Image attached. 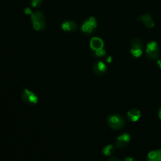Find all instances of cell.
<instances>
[{
	"instance_id": "cell-1",
	"label": "cell",
	"mask_w": 161,
	"mask_h": 161,
	"mask_svg": "<svg viewBox=\"0 0 161 161\" xmlns=\"http://www.w3.org/2000/svg\"><path fill=\"white\" fill-rule=\"evenodd\" d=\"M107 124L113 130H119L126 125V119L124 116L117 113H111L107 117Z\"/></svg>"
},
{
	"instance_id": "cell-2",
	"label": "cell",
	"mask_w": 161,
	"mask_h": 161,
	"mask_svg": "<svg viewBox=\"0 0 161 161\" xmlns=\"http://www.w3.org/2000/svg\"><path fill=\"white\" fill-rule=\"evenodd\" d=\"M33 28L37 31L43 30L46 26V19L40 11L32 12L30 14Z\"/></svg>"
},
{
	"instance_id": "cell-3",
	"label": "cell",
	"mask_w": 161,
	"mask_h": 161,
	"mask_svg": "<svg viewBox=\"0 0 161 161\" xmlns=\"http://www.w3.org/2000/svg\"><path fill=\"white\" fill-rule=\"evenodd\" d=\"M97 26V22L94 17H90L84 21L81 26L80 31L82 34L86 36L92 35Z\"/></svg>"
},
{
	"instance_id": "cell-4",
	"label": "cell",
	"mask_w": 161,
	"mask_h": 161,
	"mask_svg": "<svg viewBox=\"0 0 161 161\" xmlns=\"http://www.w3.org/2000/svg\"><path fill=\"white\" fill-rule=\"evenodd\" d=\"M144 44L143 41L138 38H133L130 42V53L136 58L140 57L143 53Z\"/></svg>"
},
{
	"instance_id": "cell-5",
	"label": "cell",
	"mask_w": 161,
	"mask_h": 161,
	"mask_svg": "<svg viewBox=\"0 0 161 161\" xmlns=\"http://www.w3.org/2000/svg\"><path fill=\"white\" fill-rule=\"evenodd\" d=\"M160 53L159 47L157 42L154 41L149 42L146 46L145 54L149 60H155L158 58Z\"/></svg>"
},
{
	"instance_id": "cell-6",
	"label": "cell",
	"mask_w": 161,
	"mask_h": 161,
	"mask_svg": "<svg viewBox=\"0 0 161 161\" xmlns=\"http://www.w3.org/2000/svg\"><path fill=\"white\" fill-rule=\"evenodd\" d=\"M21 98L25 103L29 106H34L36 104L38 101V96L28 89H24L22 91Z\"/></svg>"
},
{
	"instance_id": "cell-7",
	"label": "cell",
	"mask_w": 161,
	"mask_h": 161,
	"mask_svg": "<svg viewBox=\"0 0 161 161\" xmlns=\"http://www.w3.org/2000/svg\"><path fill=\"white\" fill-rule=\"evenodd\" d=\"M131 140V136L128 133H122L118 135L115 141L116 147L119 149H123L128 146Z\"/></svg>"
},
{
	"instance_id": "cell-8",
	"label": "cell",
	"mask_w": 161,
	"mask_h": 161,
	"mask_svg": "<svg viewBox=\"0 0 161 161\" xmlns=\"http://www.w3.org/2000/svg\"><path fill=\"white\" fill-rule=\"evenodd\" d=\"M92 70L95 74L99 76H101L106 73L107 66L104 62L101 60H97L93 64Z\"/></svg>"
},
{
	"instance_id": "cell-9",
	"label": "cell",
	"mask_w": 161,
	"mask_h": 161,
	"mask_svg": "<svg viewBox=\"0 0 161 161\" xmlns=\"http://www.w3.org/2000/svg\"><path fill=\"white\" fill-rule=\"evenodd\" d=\"M141 116L142 113L140 110L135 108H131L126 113V118L131 122L137 121L141 118Z\"/></svg>"
},
{
	"instance_id": "cell-10",
	"label": "cell",
	"mask_w": 161,
	"mask_h": 161,
	"mask_svg": "<svg viewBox=\"0 0 161 161\" xmlns=\"http://www.w3.org/2000/svg\"><path fill=\"white\" fill-rule=\"evenodd\" d=\"M62 29L65 31L73 33L77 31V25L74 21L70 19H67L62 23Z\"/></svg>"
},
{
	"instance_id": "cell-11",
	"label": "cell",
	"mask_w": 161,
	"mask_h": 161,
	"mask_svg": "<svg viewBox=\"0 0 161 161\" xmlns=\"http://www.w3.org/2000/svg\"><path fill=\"white\" fill-rule=\"evenodd\" d=\"M146 161H161V150L157 149L148 152Z\"/></svg>"
},
{
	"instance_id": "cell-12",
	"label": "cell",
	"mask_w": 161,
	"mask_h": 161,
	"mask_svg": "<svg viewBox=\"0 0 161 161\" xmlns=\"http://www.w3.org/2000/svg\"><path fill=\"white\" fill-rule=\"evenodd\" d=\"M140 20L148 28H152L154 26V21L149 14H143L140 16Z\"/></svg>"
},
{
	"instance_id": "cell-13",
	"label": "cell",
	"mask_w": 161,
	"mask_h": 161,
	"mask_svg": "<svg viewBox=\"0 0 161 161\" xmlns=\"http://www.w3.org/2000/svg\"><path fill=\"white\" fill-rule=\"evenodd\" d=\"M104 43L103 40L97 37H93L91 38L90 42L91 50H97L103 48Z\"/></svg>"
},
{
	"instance_id": "cell-14",
	"label": "cell",
	"mask_w": 161,
	"mask_h": 161,
	"mask_svg": "<svg viewBox=\"0 0 161 161\" xmlns=\"http://www.w3.org/2000/svg\"><path fill=\"white\" fill-rule=\"evenodd\" d=\"M115 152V147L113 145H107L104 147L101 150L103 155L104 156H110Z\"/></svg>"
},
{
	"instance_id": "cell-15",
	"label": "cell",
	"mask_w": 161,
	"mask_h": 161,
	"mask_svg": "<svg viewBox=\"0 0 161 161\" xmlns=\"http://www.w3.org/2000/svg\"><path fill=\"white\" fill-rule=\"evenodd\" d=\"M91 54L96 58H99V57H102L106 55V51L104 48L100 49V50H91Z\"/></svg>"
},
{
	"instance_id": "cell-16",
	"label": "cell",
	"mask_w": 161,
	"mask_h": 161,
	"mask_svg": "<svg viewBox=\"0 0 161 161\" xmlns=\"http://www.w3.org/2000/svg\"><path fill=\"white\" fill-rule=\"evenodd\" d=\"M43 2V0H30V4L34 8L39 7Z\"/></svg>"
},
{
	"instance_id": "cell-17",
	"label": "cell",
	"mask_w": 161,
	"mask_h": 161,
	"mask_svg": "<svg viewBox=\"0 0 161 161\" xmlns=\"http://www.w3.org/2000/svg\"><path fill=\"white\" fill-rule=\"evenodd\" d=\"M122 161H136L135 159L131 157H126L124 158V159Z\"/></svg>"
},
{
	"instance_id": "cell-18",
	"label": "cell",
	"mask_w": 161,
	"mask_h": 161,
	"mask_svg": "<svg viewBox=\"0 0 161 161\" xmlns=\"http://www.w3.org/2000/svg\"><path fill=\"white\" fill-rule=\"evenodd\" d=\"M107 161H121V160L116 157H111L109 158H108Z\"/></svg>"
},
{
	"instance_id": "cell-19",
	"label": "cell",
	"mask_w": 161,
	"mask_h": 161,
	"mask_svg": "<svg viewBox=\"0 0 161 161\" xmlns=\"http://www.w3.org/2000/svg\"><path fill=\"white\" fill-rule=\"evenodd\" d=\"M32 12L33 11L31 10V9L30 8H26L25 9V13L26 14H30V15Z\"/></svg>"
},
{
	"instance_id": "cell-20",
	"label": "cell",
	"mask_w": 161,
	"mask_h": 161,
	"mask_svg": "<svg viewBox=\"0 0 161 161\" xmlns=\"http://www.w3.org/2000/svg\"><path fill=\"white\" fill-rule=\"evenodd\" d=\"M105 60L108 63H110L112 60V57L110 55H106L105 56Z\"/></svg>"
},
{
	"instance_id": "cell-21",
	"label": "cell",
	"mask_w": 161,
	"mask_h": 161,
	"mask_svg": "<svg viewBox=\"0 0 161 161\" xmlns=\"http://www.w3.org/2000/svg\"><path fill=\"white\" fill-rule=\"evenodd\" d=\"M157 64L158 66V67L161 69V58H159L157 60Z\"/></svg>"
},
{
	"instance_id": "cell-22",
	"label": "cell",
	"mask_w": 161,
	"mask_h": 161,
	"mask_svg": "<svg viewBox=\"0 0 161 161\" xmlns=\"http://www.w3.org/2000/svg\"><path fill=\"white\" fill-rule=\"evenodd\" d=\"M158 118H160V119H161V106H160V107L159 108V109H158Z\"/></svg>"
}]
</instances>
